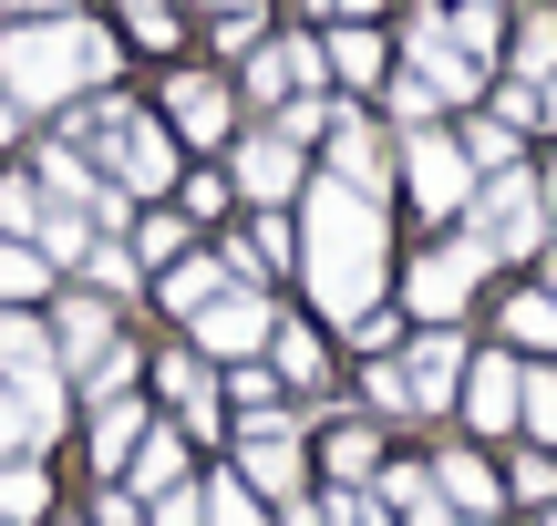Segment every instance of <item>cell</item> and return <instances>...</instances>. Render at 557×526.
<instances>
[{
    "mask_svg": "<svg viewBox=\"0 0 557 526\" xmlns=\"http://www.w3.org/2000/svg\"><path fill=\"white\" fill-rule=\"evenodd\" d=\"M299 279H310L320 321H361V310L382 300V279H393V227H382L372 197H351V186L310 176L299 186Z\"/></svg>",
    "mask_w": 557,
    "mask_h": 526,
    "instance_id": "obj_1",
    "label": "cell"
},
{
    "mask_svg": "<svg viewBox=\"0 0 557 526\" xmlns=\"http://www.w3.org/2000/svg\"><path fill=\"white\" fill-rule=\"evenodd\" d=\"M124 62V41L103 32V21L62 11V21H11L0 32V93L21 103V114H73L83 93H103Z\"/></svg>",
    "mask_w": 557,
    "mask_h": 526,
    "instance_id": "obj_2",
    "label": "cell"
},
{
    "mask_svg": "<svg viewBox=\"0 0 557 526\" xmlns=\"http://www.w3.org/2000/svg\"><path fill=\"white\" fill-rule=\"evenodd\" d=\"M465 238H475L496 268L506 259H547V238H557V227H547V186L527 176V165H517V176H485L475 206H465Z\"/></svg>",
    "mask_w": 557,
    "mask_h": 526,
    "instance_id": "obj_3",
    "label": "cell"
},
{
    "mask_svg": "<svg viewBox=\"0 0 557 526\" xmlns=\"http://www.w3.org/2000/svg\"><path fill=\"white\" fill-rule=\"evenodd\" d=\"M238 475L259 506H289V496H310V434H299V413H259V424H238Z\"/></svg>",
    "mask_w": 557,
    "mask_h": 526,
    "instance_id": "obj_4",
    "label": "cell"
},
{
    "mask_svg": "<svg viewBox=\"0 0 557 526\" xmlns=\"http://www.w3.org/2000/svg\"><path fill=\"white\" fill-rule=\"evenodd\" d=\"M403 73H423V83H434V103H444V114H475V103H485V83H496V73H485V62L465 52L455 32H444V0H423V11H413V32H403Z\"/></svg>",
    "mask_w": 557,
    "mask_h": 526,
    "instance_id": "obj_5",
    "label": "cell"
},
{
    "mask_svg": "<svg viewBox=\"0 0 557 526\" xmlns=\"http://www.w3.org/2000/svg\"><path fill=\"white\" fill-rule=\"evenodd\" d=\"M393 176L413 186L423 217H465V206H475V165H465V145L444 135V124H423V135H393Z\"/></svg>",
    "mask_w": 557,
    "mask_h": 526,
    "instance_id": "obj_6",
    "label": "cell"
},
{
    "mask_svg": "<svg viewBox=\"0 0 557 526\" xmlns=\"http://www.w3.org/2000/svg\"><path fill=\"white\" fill-rule=\"evenodd\" d=\"M299 186H310V155H299L278 124L227 135V197H248V206H299Z\"/></svg>",
    "mask_w": 557,
    "mask_h": 526,
    "instance_id": "obj_7",
    "label": "cell"
},
{
    "mask_svg": "<svg viewBox=\"0 0 557 526\" xmlns=\"http://www.w3.org/2000/svg\"><path fill=\"white\" fill-rule=\"evenodd\" d=\"M485 248L475 238H455V248H434V259H413V279H403V310H413L423 330H455L465 321V300H475V279H485Z\"/></svg>",
    "mask_w": 557,
    "mask_h": 526,
    "instance_id": "obj_8",
    "label": "cell"
},
{
    "mask_svg": "<svg viewBox=\"0 0 557 526\" xmlns=\"http://www.w3.org/2000/svg\"><path fill=\"white\" fill-rule=\"evenodd\" d=\"M186 330H197V362L227 372V362H259V351H269L278 310H269V289H218V300H207Z\"/></svg>",
    "mask_w": 557,
    "mask_h": 526,
    "instance_id": "obj_9",
    "label": "cell"
},
{
    "mask_svg": "<svg viewBox=\"0 0 557 526\" xmlns=\"http://www.w3.org/2000/svg\"><path fill=\"white\" fill-rule=\"evenodd\" d=\"M320 176L382 206V197H393V145H382V124H361L351 103H341V114H331V135H320Z\"/></svg>",
    "mask_w": 557,
    "mask_h": 526,
    "instance_id": "obj_10",
    "label": "cell"
},
{
    "mask_svg": "<svg viewBox=\"0 0 557 526\" xmlns=\"http://www.w3.org/2000/svg\"><path fill=\"white\" fill-rule=\"evenodd\" d=\"M165 135L227 155V135H238V93H227L218 73H176V83H165Z\"/></svg>",
    "mask_w": 557,
    "mask_h": 526,
    "instance_id": "obj_11",
    "label": "cell"
},
{
    "mask_svg": "<svg viewBox=\"0 0 557 526\" xmlns=\"http://www.w3.org/2000/svg\"><path fill=\"white\" fill-rule=\"evenodd\" d=\"M423 475H434V506H444V516H465V526H496V516H506V475L485 465L475 444H444Z\"/></svg>",
    "mask_w": 557,
    "mask_h": 526,
    "instance_id": "obj_12",
    "label": "cell"
},
{
    "mask_svg": "<svg viewBox=\"0 0 557 526\" xmlns=\"http://www.w3.org/2000/svg\"><path fill=\"white\" fill-rule=\"evenodd\" d=\"M517 383H527V362L517 351H475V362H465V424L485 434V444H506V434H517Z\"/></svg>",
    "mask_w": 557,
    "mask_h": 526,
    "instance_id": "obj_13",
    "label": "cell"
},
{
    "mask_svg": "<svg viewBox=\"0 0 557 526\" xmlns=\"http://www.w3.org/2000/svg\"><path fill=\"white\" fill-rule=\"evenodd\" d=\"M41 330H52V362H62V383H73L83 362H103V351L124 341V330H114V300H94V289H62Z\"/></svg>",
    "mask_w": 557,
    "mask_h": 526,
    "instance_id": "obj_14",
    "label": "cell"
},
{
    "mask_svg": "<svg viewBox=\"0 0 557 526\" xmlns=\"http://www.w3.org/2000/svg\"><path fill=\"white\" fill-rule=\"evenodd\" d=\"M218 289H259V279L238 268V248H186L176 268H156V310H176V321H197Z\"/></svg>",
    "mask_w": 557,
    "mask_h": 526,
    "instance_id": "obj_15",
    "label": "cell"
},
{
    "mask_svg": "<svg viewBox=\"0 0 557 526\" xmlns=\"http://www.w3.org/2000/svg\"><path fill=\"white\" fill-rule=\"evenodd\" d=\"M393 362H403V383H413V413H455L475 351H465V330H423V341H403Z\"/></svg>",
    "mask_w": 557,
    "mask_h": 526,
    "instance_id": "obj_16",
    "label": "cell"
},
{
    "mask_svg": "<svg viewBox=\"0 0 557 526\" xmlns=\"http://www.w3.org/2000/svg\"><path fill=\"white\" fill-rule=\"evenodd\" d=\"M320 83H331V62H320V41H259L248 52V103H310Z\"/></svg>",
    "mask_w": 557,
    "mask_h": 526,
    "instance_id": "obj_17",
    "label": "cell"
},
{
    "mask_svg": "<svg viewBox=\"0 0 557 526\" xmlns=\"http://www.w3.org/2000/svg\"><path fill=\"white\" fill-rule=\"evenodd\" d=\"M259 362L278 372V392H299V403L331 383V341H320L310 321H289V310H278V330H269V351H259Z\"/></svg>",
    "mask_w": 557,
    "mask_h": 526,
    "instance_id": "obj_18",
    "label": "cell"
},
{
    "mask_svg": "<svg viewBox=\"0 0 557 526\" xmlns=\"http://www.w3.org/2000/svg\"><path fill=\"white\" fill-rule=\"evenodd\" d=\"M114 486L135 496V506H156V496H176V486H197V475H186V434H176V424H156V434H145V444H135V465L114 475Z\"/></svg>",
    "mask_w": 557,
    "mask_h": 526,
    "instance_id": "obj_19",
    "label": "cell"
},
{
    "mask_svg": "<svg viewBox=\"0 0 557 526\" xmlns=\"http://www.w3.org/2000/svg\"><path fill=\"white\" fill-rule=\"evenodd\" d=\"M320 62H331V83H351V93H382V83H393V62H382V32H372V21H331Z\"/></svg>",
    "mask_w": 557,
    "mask_h": 526,
    "instance_id": "obj_20",
    "label": "cell"
},
{
    "mask_svg": "<svg viewBox=\"0 0 557 526\" xmlns=\"http://www.w3.org/2000/svg\"><path fill=\"white\" fill-rule=\"evenodd\" d=\"M145 434H156V403H145V392H124V403H94V465H103V475H124Z\"/></svg>",
    "mask_w": 557,
    "mask_h": 526,
    "instance_id": "obj_21",
    "label": "cell"
},
{
    "mask_svg": "<svg viewBox=\"0 0 557 526\" xmlns=\"http://www.w3.org/2000/svg\"><path fill=\"white\" fill-rule=\"evenodd\" d=\"M310 465L331 475V486H372V475H382V434H372V424H331V434L310 444Z\"/></svg>",
    "mask_w": 557,
    "mask_h": 526,
    "instance_id": "obj_22",
    "label": "cell"
},
{
    "mask_svg": "<svg viewBox=\"0 0 557 526\" xmlns=\"http://www.w3.org/2000/svg\"><path fill=\"white\" fill-rule=\"evenodd\" d=\"M506 83H557V11L527 0L517 11V41H506Z\"/></svg>",
    "mask_w": 557,
    "mask_h": 526,
    "instance_id": "obj_23",
    "label": "cell"
},
{
    "mask_svg": "<svg viewBox=\"0 0 557 526\" xmlns=\"http://www.w3.org/2000/svg\"><path fill=\"white\" fill-rule=\"evenodd\" d=\"M227 248H238V268H248V279H278V268H299V227L289 217H278V206H259V227H248V238H227Z\"/></svg>",
    "mask_w": 557,
    "mask_h": 526,
    "instance_id": "obj_24",
    "label": "cell"
},
{
    "mask_svg": "<svg viewBox=\"0 0 557 526\" xmlns=\"http://www.w3.org/2000/svg\"><path fill=\"white\" fill-rule=\"evenodd\" d=\"M455 145H465V165H475V186H485V176H517V145L527 135H517V124H496V114H465Z\"/></svg>",
    "mask_w": 557,
    "mask_h": 526,
    "instance_id": "obj_25",
    "label": "cell"
},
{
    "mask_svg": "<svg viewBox=\"0 0 557 526\" xmlns=\"http://www.w3.org/2000/svg\"><path fill=\"white\" fill-rule=\"evenodd\" d=\"M32 516H52V465L41 454H11L0 465V526H32Z\"/></svg>",
    "mask_w": 557,
    "mask_h": 526,
    "instance_id": "obj_26",
    "label": "cell"
},
{
    "mask_svg": "<svg viewBox=\"0 0 557 526\" xmlns=\"http://www.w3.org/2000/svg\"><path fill=\"white\" fill-rule=\"evenodd\" d=\"M506 351H517V362H557V300L547 289H517V300H506Z\"/></svg>",
    "mask_w": 557,
    "mask_h": 526,
    "instance_id": "obj_27",
    "label": "cell"
},
{
    "mask_svg": "<svg viewBox=\"0 0 557 526\" xmlns=\"http://www.w3.org/2000/svg\"><path fill=\"white\" fill-rule=\"evenodd\" d=\"M218 403L238 413V424H259V413H289V403H278V372H269V362H227V372H218Z\"/></svg>",
    "mask_w": 557,
    "mask_h": 526,
    "instance_id": "obj_28",
    "label": "cell"
},
{
    "mask_svg": "<svg viewBox=\"0 0 557 526\" xmlns=\"http://www.w3.org/2000/svg\"><path fill=\"white\" fill-rule=\"evenodd\" d=\"M114 41H135V52H176V0H114Z\"/></svg>",
    "mask_w": 557,
    "mask_h": 526,
    "instance_id": "obj_29",
    "label": "cell"
},
{
    "mask_svg": "<svg viewBox=\"0 0 557 526\" xmlns=\"http://www.w3.org/2000/svg\"><path fill=\"white\" fill-rule=\"evenodd\" d=\"M124 248H135V268H176V259H186V217H165V206H135Z\"/></svg>",
    "mask_w": 557,
    "mask_h": 526,
    "instance_id": "obj_30",
    "label": "cell"
},
{
    "mask_svg": "<svg viewBox=\"0 0 557 526\" xmlns=\"http://www.w3.org/2000/svg\"><path fill=\"white\" fill-rule=\"evenodd\" d=\"M41 289H52V268H41L32 238H0V310H32Z\"/></svg>",
    "mask_w": 557,
    "mask_h": 526,
    "instance_id": "obj_31",
    "label": "cell"
},
{
    "mask_svg": "<svg viewBox=\"0 0 557 526\" xmlns=\"http://www.w3.org/2000/svg\"><path fill=\"white\" fill-rule=\"evenodd\" d=\"M517 434L557 444V362H527V383H517Z\"/></svg>",
    "mask_w": 557,
    "mask_h": 526,
    "instance_id": "obj_32",
    "label": "cell"
},
{
    "mask_svg": "<svg viewBox=\"0 0 557 526\" xmlns=\"http://www.w3.org/2000/svg\"><path fill=\"white\" fill-rule=\"evenodd\" d=\"M73 279H83V289H94V300H124V289H135V279H145V268H135V248H124V238H94V259H83V268H73Z\"/></svg>",
    "mask_w": 557,
    "mask_h": 526,
    "instance_id": "obj_33",
    "label": "cell"
},
{
    "mask_svg": "<svg viewBox=\"0 0 557 526\" xmlns=\"http://www.w3.org/2000/svg\"><path fill=\"white\" fill-rule=\"evenodd\" d=\"M496 475H506V506H527V516L557 506V454H517V465H496Z\"/></svg>",
    "mask_w": 557,
    "mask_h": 526,
    "instance_id": "obj_34",
    "label": "cell"
},
{
    "mask_svg": "<svg viewBox=\"0 0 557 526\" xmlns=\"http://www.w3.org/2000/svg\"><path fill=\"white\" fill-rule=\"evenodd\" d=\"M197 506H207V526H269V506H259V496H248V486H238L227 465H218V475L197 486Z\"/></svg>",
    "mask_w": 557,
    "mask_h": 526,
    "instance_id": "obj_35",
    "label": "cell"
},
{
    "mask_svg": "<svg viewBox=\"0 0 557 526\" xmlns=\"http://www.w3.org/2000/svg\"><path fill=\"white\" fill-rule=\"evenodd\" d=\"M145 383H156V403H186V392H207L218 372H207L197 351H145Z\"/></svg>",
    "mask_w": 557,
    "mask_h": 526,
    "instance_id": "obj_36",
    "label": "cell"
},
{
    "mask_svg": "<svg viewBox=\"0 0 557 526\" xmlns=\"http://www.w3.org/2000/svg\"><path fill=\"white\" fill-rule=\"evenodd\" d=\"M382 103H393V135H423V124H444V103H434V83H423V73H393V83H382Z\"/></svg>",
    "mask_w": 557,
    "mask_h": 526,
    "instance_id": "obj_37",
    "label": "cell"
},
{
    "mask_svg": "<svg viewBox=\"0 0 557 526\" xmlns=\"http://www.w3.org/2000/svg\"><path fill=\"white\" fill-rule=\"evenodd\" d=\"M32 362H52V330L32 310H0V372H32Z\"/></svg>",
    "mask_w": 557,
    "mask_h": 526,
    "instance_id": "obj_38",
    "label": "cell"
},
{
    "mask_svg": "<svg viewBox=\"0 0 557 526\" xmlns=\"http://www.w3.org/2000/svg\"><path fill=\"white\" fill-rule=\"evenodd\" d=\"M41 206H52V197H41V176H32V165H21V176H0V238H32V227H41Z\"/></svg>",
    "mask_w": 557,
    "mask_h": 526,
    "instance_id": "obj_39",
    "label": "cell"
},
{
    "mask_svg": "<svg viewBox=\"0 0 557 526\" xmlns=\"http://www.w3.org/2000/svg\"><path fill=\"white\" fill-rule=\"evenodd\" d=\"M341 341H351L361 362H393V351H403V310H382V300H372L361 321H341Z\"/></svg>",
    "mask_w": 557,
    "mask_h": 526,
    "instance_id": "obj_40",
    "label": "cell"
},
{
    "mask_svg": "<svg viewBox=\"0 0 557 526\" xmlns=\"http://www.w3.org/2000/svg\"><path fill=\"white\" fill-rule=\"evenodd\" d=\"M320 516H331V526H403L372 486H331V496H320Z\"/></svg>",
    "mask_w": 557,
    "mask_h": 526,
    "instance_id": "obj_41",
    "label": "cell"
},
{
    "mask_svg": "<svg viewBox=\"0 0 557 526\" xmlns=\"http://www.w3.org/2000/svg\"><path fill=\"white\" fill-rule=\"evenodd\" d=\"M444 32H455L465 52H475L485 73H496V52H506V21H496V11H444Z\"/></svg>",
    "mask_w": 557,
    "mask_h": 526,
    "instance_id": "obj_42",
    "label": "cell"
},
{
    "mask_svg": "<svg viewBox=\"0 0 557 526\" xmlns=\"http://www.w3.org/2000/svg\"><path fill=\"white\" fill-rule=\"evenodd\" d=\"M361 403H372V413H413V383H403V362H361Z\"/></svg>",
    "mask_w": 557,
    "mask_h": 526,
    "instance_id": "obj_43",
    "label": "cell"
},
{
    "mask_svg": "<svg viewBox=\"0 0 557 526\" xmlns=\"http://www.w3.org/2000/svg\"><path fill=\"white\" fill-rule=\"evenodd\" d=\"M259 41H269V21H259V11H218V52H227V62H248Z\"/></svg>",
    "mask_w": 557,
    "mask_h": 526,
    "instance_id": "obj_44",
    "label": "cell"
},
{
    "mask_svg": "<svg viewBox=\"0 0 557 526\" xmlns=\"http://www.w3.org/2000/svg\"><path fill=\"white\" fill-rule=\"evenodd\" d=\"M145 526H207V506H197V486H176V496H156V506H145Z\"/></svg>",
    "mask_w": 557,
    "mask_h": 526,
    "instance_id": "obj_45",
    "label": "cell"
},
{
    "mask_svg": "<svg viewBox=\"0 0 557 526\" xmlns=\"http://www.w3.org/2000/svg\"><path fill=\"white\" fill-rule=\"evenodd\" d=\"M11 454H32V424H21V403H11V383H0V465Z\"/></svg>",
    "mask_w": 557,
    "mask_h": 526,
    "instance_id": "obj_46",
    "label": "cell"
},
{
    "mask_svg": "<svg viewBox=\"0 0 557 526\" xmlns=\"http://www.w3.org/2000/svg\"><path fill=\"white\" fill-rule=\"evenodd\" d=\"M176 197H186V217H218V206H227V176H186Z\"/></svg>",
    "mask_w": 557,
    "mask_h": 526,
    "instance_id": "obj_47",
    "label": "cell"
},
{
    "mask_svg": "<svg viewBox=\"0 0 557 526\" xmlns=\"http://www.w3.org/2000/svg\"><path fill=\"white\" fill-rule=\"evenodd\" d=\"M94 526H145V506H135V496H124V486H103V506H94Z\"/></svg>",
    "mask_w": 557,
    "mask_h": 526,
    "instance_id": "obj_48",
    "label": "cell"
},
{
    "mask_svg": "<svg viewBox=\"0 0 557 526\" xmlns=\"http://www.w3.org/2000/svg\"><path fill=\"white\" fill-rule=\"evenodd\" d=\"M269 526H331V516H320V496H289V506H269Z\"/></svg>",
    "mask_w": 557,
    "mask_h": 526,
    "instance_id": "obj_49",
    "label": "cell"
},
{
    "mask_svg": "<svg viewBox=\"0 0 557 526\" xmlns=\"http://www.w3.org/2000/svg\"><path fill=\"white\" fill-rule=\"evenodd\" d=\"M73 0H11V21H62Z\"/></svg>",
    "mask_w": 557,
    "mask_h": 526,
    "instance_id": "obj_50",
    "label": "cell"
},
{
    "mask_svg": "<svg viewBox=\"0 0 557 526\" xmlns=\"http://www.w3.org/2000/svg\"><path fill=\"white\" fill-rule=\"evenodd\" d=\"M382 11V0H331V21H372Z\"/></svg>",
    "mask_w": 557,
    "mask_h": 526,
    "instance_id": "obj_51",
    "label": "cell"
},
{
    "mask_svg": "<svg viewBox=\"0 0 557 526\" xmlns=\"http://www.w3.org/2000/svg\"><path fill=\"white\" fill-rule=\"evenodd\" d=\"M11 135H21V103H11V93H0V145H11Z\"/></svg>",
    "mask_w": 557,
    "mask_h": 526,
    "instance_id": "obj_52",
    "label": "cell"
},
{
    "mask_svg": "<svg viewBox=\"0 0 557 526\" xmlns=\"http://www.w3.org/2000/svg\"><path fill=\"white\" fill-rule=\"evenodd\" d=\"M537 186H547V227H557V155H547V176H537Z\"/></svg>",
    "mask_w": 557,
    "mask_h": 526,
    "instance_id": "obj_53",
    "label": "cell"
},
{
    "mask_svg": "<svg viewBox=\"0 0 557 526\" xmlns=\"http://www.w3.org/2000/svg\"><path fill=\"white\" fill-rule=\"evenodd\" d=\"M207 11H259V0H207Z\"/></svg>",
    "mask_w": 557,
    "mask_h": 526,
    "instance_id": "obj_54",
    "label": "cell"
},
{
    "mask_svg": "<svg viewBox=\"0 0 557 526\" xmlns=\"http://www.w3.org/2000/svg\"><path fill=\"white\" fill-rule=\"evenodd\" d=\"M547 300H557V248H547Z\"/></svg>",
    "mask_w": 557,
    "mask_h": 526,
    "instance_id": "obj_55",
    "label": "cell"
},
{
    "mask_svg": "<svg viewBox=\"0 0 557 526\" xmlns=\"http://www.w3.org/2000/svg\"><path fill=\"white\" fill-rule=\"evenodd\" d=\"M465 11H506V0H465Z\"/></svg>",
    "mask_w": 557,
    "mask_h": 526,
    "instance_id": "obj_56",
    "label": "cell"
},
{
    "mask_svg": "<svg viewBox=\"0 0 557 526\" xmlns=\"http://www.w3.org/2000/svg\"><path fill=\"white\" fill-rule=\"evenodd\" d=\"M527 526H557V506H547V516H527Z\"/></svg>",
    "mask_w": 557,
    "mask_h": 526,
    "instance_id": "obj_57",
    "label": "cell"
},
{
    "mask_svg": "<svg viewBox=\"0 0 557 526\" xmlns=\"http://www.w3.org/2000/svg\"><path fill=\"white\" fill-rule=\"evenodd\" d=\"M52 526H73V516H52Z\"/></svg>",
    "mask_w": 557,
    "mask_h": 526,
    "instance_id": "obj_58",
    "label": "cell"
}]
</instances>
